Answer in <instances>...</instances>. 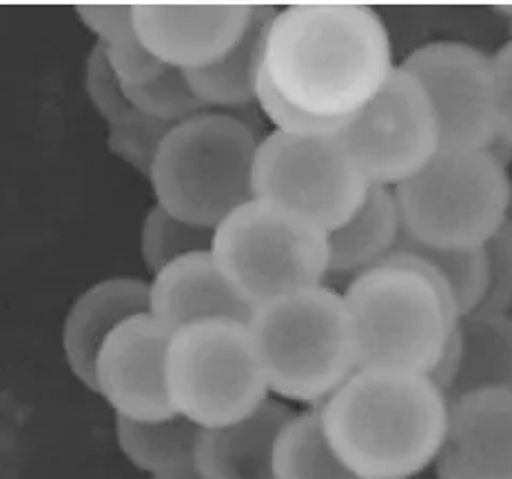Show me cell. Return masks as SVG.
Instances as JSON below:
<instances>
[{
  "label": "cell",
  "instance_id": "6da1fadb",
  "mask_svg": "<svg viewBox=\"0 0 512 479\" xmlns=\"http://www.w3.org/2000/svg\"><path fill=\"white\" fill-rule=\"evenodd\" d=\"M393 71L391 36L375 9L291 5L266 27L255 103L275 131L335 136Z\"/></svg>",
  "mask_w": 512,
  "mask_h": 479
},
{
  "label": "cell",
  "instance_id": "7a4b0ae2",
  "mask_svg": "<svg viewBox=\"0 0 512 479\" xmlns=\"http://www.w3.org/2000/svg\"><path fill=\"white\" fill-rule=\"evenodd\" d=\"M317 415L335 455L360 479H404L435 466L448 397L428 375L357 369Z\"/></svg>",
  "mask_w": 512,
  "mask_h": 479
},
{
  "label": "cell",
  "instance_id": "3957f363",
  "mask_svg": "<svg viewBox=\"0 0 512 479\" xmlns=\"http://www.w3.org/2000/svg\"><path fill=\"white\" fill-rule=\"evenodd\" d=\"M357 369L430 375L457 331L453 293L428 262L393 251L357 273L342 293Z\"/></svg>",
  "mask_w": 512,
  "mask_h": 479
},
{
  "label": "cell",
  "instance_id": "277c9868",
  "mask_svg": "<svg viewBox=\"0 0 512 479\" xmlns=\"http://www.w3.org/2000/svg\"><path fill=\"white\" fill-rule=\"evenodd\" d=\"M247 326L269 393L282 400L317 409L357 371L344 298L324 284L262 304Z\"/></svg>",
  "mask_w": 512,
  "mask_h": 479
},
{
  "label": "cell",
  "instance_id": "5b68a950",
  "mask_svg": "<svg viewBox=\"0 0 512 479\" xmlns=\"http://www.w3.org/2000/svg\"><path fill=\"white\" fill-rule=\"evenodd\" d=\"M258 145L247 122L224 111H202L171 127L149 176L156 205L213 231L253 200Z\"/></svg>",
  "mask_w": 512,
  "mask_h": 479
},
{
  "label": "cell",
  "instance_id": "8992f818",
  "mask_svg": "<svg viewBox=\"0 0 512 479\" xmlns=\"http://www.w3.org/2000/svg\"><path fill=\"white\" fill-rule=\"evenodd\" d=\"M393 196L408 240L433 249H479L506 224L510 176L490 149L437 151Z\"/></svg>",
  "mask_w": 512,
  "mask_h": 479
},
{
  "label": "cell",
  "instance_id": "52a82bcc",
  "mask_svg": "<svg viewBox=\"0 0 512 479\" xmlns=\"http://www.w3.org/2000/svg\"><path fill=\"white\" fill-rule=\"evenodd\" d=\"M211 256L253 309L322 287L329 275L326 231L260 198L244 202L213 229Z\"/></svg>",
  "mask_w": 512,
  "mask_h": 479
},
{
  "label": "cell",
  "instance_id": "ba28073f",
  "mask_svg": "<svg viewBox=\"0 0 512 479\" xmlns=\"http://www.w3.org/2000/svg\"><path fill=\"white\" fill-rule=\"evenodd\" d=\"M167 391L176 415L198 428L244 420L269 400L249 326L202 320L171 333Z\"/></svg>",
  "mask_w": 512,
  "mask_h": 479
},
{
  "label": "cell",
  "instance_id": "9c48e42d",
  "mask_svg": "<svg viewBox=\"0 0 512 479\" xmlns=\"http://www.w3.org/2000/svg\"><path fill=\"white\" fill-rule=\"evenodd\" d=\"M368 187L337 134L295 136L273 131L260 140L253 165V198L273 202L326 233L353 216Z\"/></svg>",
  "mask_w": 512,
  "mask_h": 479
},
{
  "label": "cell",
  "instance_id": "30bf717a",
  "mask_svg": "<svg viewBox=\"0 0 512 479\" xmlns=\"http://www.w3.org/2000/svg\"><path fill=\"white\" fill-rule=\"evenodd\" d=\"M337 136L373 187L395 189L439 151L435 111L417 80L399 67Z\"/></svg>",
  "mask_w": 512,
  "mask_h": 479
},
{
  "label": "cell",
  "instance_id": "8fae6325",
  "mask_svg": "<svg viewBox=\"0 0 512 479\" xmlns=\"http://www.w3.org/2000/svg\"><path fill=\"white\" fill-rule=\"evenodd\" d=\"M399 69L417 80L435 111L439 151L490 149L497 140L493 56L459 40H435Z\"/></svg>",
  "mask_w": 512,
  "mask_h": 479
},
{
  "label": "cell",
  "instance_id": "7c38bea8",
  "mask_svg": "<svg viewBox=\"0 0 512 479\" xmlns=\"http://www.w3.org/2000/svg\"><path fill=\"white\" fill-rule=\"evenodd\" d=\"M171 331L151 313L133 315L102 342L94 362V391L116 417L138 422L176 415L167 391Z\"/></svg>",
  "mask_w": 512,
  "mask_h": 479
},
{
  "label": "cell",
  "instance_id": "4fadbf2b",
  "mask_svg": "<svg viewBox=\"0 0 512 479\" xmlns=\"http://www.w3.org/2000/svg\"><path fill=\"white\" fill-rule=\"evenodd\" d=\"M249 5H133L136 36L165 67L213 65L247 32Z\"/></svg>",
  "mask_w": 512,
  "mask_h": 479
},
{
  "label": "cell",
  "instance_id": "5bb4252c",
  "mask_svg": "<svg viewBox=\"0 0 512 479\" xmlns=\"http://www.w3.org/2000/svg\"><path fill=\"white\" fill-rule=\"evenodd\" d=\"M439 479H512V391H479L448 400Z\"/></svg>",
  "mask_w": 512,
  "mask_h": 479
},
{
  "label": "cell",
  "instance_id": "9a60e30c",
  "mask_svg": "<svg viewBox=\"0 0 512 479\" xmlns=\"http://www.w3.org/2000/svg\"><path fill=\"white\" fill-rule=\"evenodd\" d=\"M149 313L173 333L202 320L247 324L253 307L224 278L211 251H198L153 273L149 282Z\"/></svg>",
  "mask_w": 512,
  "mask_h": 479
},
{
  "label": "cell",
  "instance_id": "2e32d148",
  "mask_svg": "<svg viewBox=\"0 0 512 479\" xmlns=\"http://www.w3.org/2000/svg\"><path fill=\"white\" fill-rule=\"evenodd\" d=\"M149 313V282L107 278L71 304L63 324V351L69 371L94 391V362L107 335L133 315Z\"/></svg>",
  "mask_w": 512,
  "mask_h": 479
},
{
  "label": "cell",
  "instance_id": "e0dca14e",
  "mask_svg": "<svg viewBox=\"0 0 512 479\" xmlns=\"http://www.w3.org/2000/svg\"><path fill=\"white\" fill-rule=\"evenodd\" d=\"M293 411L266 400L244 420L200 431L193 466L202 479H273V446Z\"/></svg>",
  "mask_w": 512,
  "mask_h": 479
},
{
  "label": "cell",
  "instance_id": "ac0fdd59",
  "mask_svg": "<svg viewBox=\"0 0 512 479\" xmlns=\"http://www.w3.org/2000/svg\"><path fill=\"white\" fill-rule=\"evenodd\" d=\"M402 238L393 189L368 187L362 205L340 227L326 233L329 273L357 275L382 264Z\"/></svg>",
  "mask_w": 512,
  "mask_h": 479
},
{
  "label": "cell",
  "instance_id": "d6986e66",
  "mask_svg": "<svg viewBox=\"0 0 512 479\" xmlns=\"http://www.w3.org/2000/svg\"><path fill=\"white\" fill-rule=\"evenodd\" d=\"M459 362L448 400L479 391H512V313H468L457 322Z\"/></svg>",
  "mask_w": 512,
  "mask_h": 479
},
{
  "label": "cell",
  "instance_id": "ffe728a7",
  "mask_svg": "<svg viewBox=\"0 0 512 479\" xmlns=\"http://www.w3.org/2000/svg\"><path fill=\"white\" fill-rule=\"evenodd\" d=\"M273 7H253V18L244 36L213 65L196 71H184L189 83L207 109H238L255 103V83L262 58L264 34L269 27Z\"/></svg>",
  "mask_w": 512,
  "mask_h": 479
},
{
  "label": "cell",
  "instance_id": "44dd1931",
  "mask_svg": "<svg viewBox=\"0 0 512 479\" xmlns=\"http://www.w3.org/2000/svg\"><path fill=\"white\" fill-rule=\"evenodd\" d=\"M200 431L180 415L156 422L116 417V442L122 455L151 477L193 464Z\"/></svg>",
  "mask_w": 512,
  "mask_h": 479
},
{
  "label": "cell",
  "instance_id": "7402d4cb",
  "mask_svg": "<svg viewBox=\"0 0 512 479\" xmlns=\"http://www.w3.org/2000/svg\"><path fill=\"white\" fill-rule=\"evenodd\" d=\"M273 479H360L335 455L317 409L293 413L273 446Z\"/></svg>",
  "mask_w": 512,
  "mask_h": 479
},
{
  "label": "cell",
  "instance_id": "603a6c76",
  "mask_svg": "<svg viewBox=\"0 0 512 479\" xmlns=\"http://www.w3.org/2000/svg\"><path fill=\"white\" fill-rule=\"evenodd\" d=\"M411 253V256L428 262L444 282L448 284L450 293H453L455 307L459 311V318L477 311L481 298L486 291V256L484 247L479 249H433L424 247L408 240L406 236L399 238L397 249Z\"/></svg>",
  "mask_w": 512,
  "mask_h": 479
},
{
  "label": "cell",
  "instance_id": "cb8c5ba5",
  "mask_svg": "<svg viewBox=\"0 0 512 479\" xmlns=\"http://www.w3.org/2000/svg\"><path fill=\"white\" fill-rule=\"evenodd\" d=\"M213 231L173 216L160 205L153 207L140 229V253L147 269L158 273L167 264L198 251H211Z\"/></svg>",
  "mask_w": 512,
  "mask_h": 479
},
{
  "label": "cell",
  "instance_id": "d4e9b609",
  "mask_svg": "<svg viewBox=\"0 0 512 479\" xmlns=\"http://www.w3.org/2000/svg\"><path fill=\"white\" fill-rule=\"evenodd\" d=\"M125 94L129 105L142 116L165 122L169 127L209 111L193 91L187 74L173 67H165V71L147 85L125 89Z\"/></svg>",
  "mask_w": 512,
  "mask_h": 479
},
{
  "label": "cell",
  "instance_id": "484cf974",
  "mask_svg": "<svg viewBox=\"0 0 512 479\" xmlns=\"http://www.w3.org/2000/svg\"><path fill=\"white\" fill-rule=\"evenodd\" d=\"M107 127V147L111 154L149 180L162 140L167 138L171 127L165 122L142 116L136 109H131L127 116Z\"/></svg>",
  "mask_w": 512,
  "mask_h": 479
},
{
  "label": "cell",
  "instance_id": "4316f807",
  "mask_svg": "<svg viewBox=\"0 0 512 479\" xmlns=\"http://www.w3.org/2000/svg\"><path fill=\"white\" fill-rule=\"evenodd\" d=\"M484 256L486 291L477 311L512 313V227L508 222L484 244Z\"/></svg>",
  "mask_w": 512,
  "mask_h": 479
},
{
  "label": "cell",
  "instance_id": "83f0119b",
  "mask_svg": "<svg viewBox=\"0 0 512 479\" xmlns=\"http://www.w3.org/2000/svg\"><path fill=\"white\" fill-rule=\"evenodd\" d=\"M85 91L89 103L94 105L98 116L111 125V122L120 120L127 116L133 109L127 100L125 87H122L120 80L116 78L114 69H111L105 49L100 43L91 47L85 60Z\"/></svg>",
  "mask_w": 512,
  "mask_h": 479
},
{
  "label": "cell",
  "instance_id": "f1b7e54d",
  "mask_svg": "<svg viewBox=\"0 0 512 479\" xmlns=\"http://www.w3.org/2000/svg\"><path fill=\"white\" fill-rule=\"evenodd\" d=\"M102 49H105L109 65L125 89L147 85L165 71V65L140 43L138 36L102 45Z\"/></svg>",
  "mask_w": 512,
  "mask_h": 479
},
{
  "label": "cell",
  "instance_id": "f546056e",
  "mask_svg": "<svg viewBox=\"0 0 512 479\" xmlns=\"http://www.w3.org/2000/svg\"><path fill=\"white\" fill-rule=\"evenodd\" d=\"M76 14L91 34H94L100 45H111L118 40L136 36L133 27V5H91L78 7Z\"/></svg>",
  "mask_w": 512,
  "mask_h": 479
},
{
  "label": "cell",
  "instance_id": "4dcf8cb0",
  "mask_svg": "<svg viewBox=\"0 0 512 479\" xmlns=\"http://www.w3.org/2000/svg\"><path fill=\"white\" fill-rule=\"evenodd\" d=\"M497 140L512 149V40L493 56Z\"/></svg>",
  "mask_w": 512,
  "mask_h": 479
},
{
  "label": "cell",
  "instance_id": "1f68e13d",
  "mask_svg": "<svg viewBox=\"0 0 512 479\" xmlns=\"http://www.w3.org/2000/svg\"><path fill=\"white\" fill-rule=\"evenodd\" d=\"M151 479H202L200 473L196 471V466L189 464V466H182L178 468V471H171V473H162V475H156Z\"/></svg>",
  "mask_w": 512,
  "mask_h": 479
},
{
  "label": "cell",
  "instance_id": "d6a6232c",
  "mask_svg": "<svg viewBox=\"0 0 512 479\" xmlns=\"http://www.w3.org/2000/svg\"><path fill=\"white\" fill-rule=\"evenodd\" d=\"M404 479H439V477L435 473V468H428V471H422V473L411 475V477H404Z\"/></svg>",
  "mask_w": 512,
  "mask_h": 479
},
{
  "label": "cell",
  "instance_id": "836d02e7",
  "mask_svg": "<svg viewBox=\"0 0 512 479\" xmlns=\"http://www.w3.org/2000/svg\"><path fill=\"white\" fill-rule=\"evenodd\" d=\"M506 222L512 227V180H510V200H508V216H506Z\"/></svg>",
  "mask_w": 512,
  "mask_h": 479
}]
</instances>
